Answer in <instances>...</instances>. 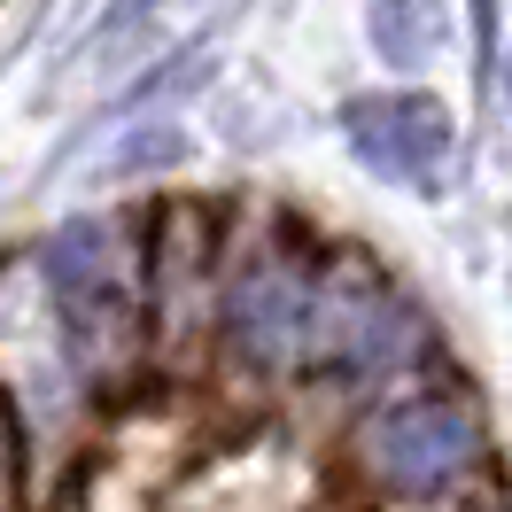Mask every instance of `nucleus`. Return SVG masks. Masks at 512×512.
I'll use <instances>...</instances> for the list:
<instances>
[{"label": "nucleus", "mask_w": 512, "mask_h": 512, "mask_svg": "<svg viewBox=\"0 0 512 512\" xmlns=\"http://www.w3.org/2000/svg\"><path fill=\"white\" fill-rule=\"evenodd\" d=\"M47 295H55V319H63V350L86 381H117L140 357L148 256L109 218H78L47 241Z\"/></svg>", "instance_id": "f257e3e1"}, {"label": "nucleus", "mask_w": 512, "mask_h": 512, "mask_svg": "<svg viewBox=\"0 0 512 512\" xmlns=\"http://www.w3.org/2000/svg\"><path fill=\"white\" fill-rule=\"evenodd\" d=\"M419 350V319L388 295V280L357 256H319L311 326H303V365L342 373V381H388Z\"/></svg>", "instance_id": "f03ea898"}, {"label": "nucleus", "mask_w": 512, "mask_h": 512, "mask_svg": "<svg viewBox=\"0 0 512 512\" xmlns=\"http://www.w3.org/2000/svg\"><path fill=\"white\" fill-rule=\"evenodd\" d=\"M357 466L388 497H443L481 466V412L466 388H427L381 404L357 435Z\"/></svg>", "instance_id": "7ed1b4c3"}, {"label": "nucleus", "mask_w": 512, "mask_h": 512, "mask_svg": "<svg viewBox=\"0 0 512 512\" xmlns=\"http://www.w3.org/2000/svg\"><path fill=\"white\" fill-rule=\"evenodd\" d=\"M311 288H319V256H303V249L249 256L233 272V288H225V350H233V365H249V373L303 365Z\"/></svg>", "instance_id": "20e7f679"}, {"label": "nucleus", "mask_w": 512, "mask_h": 512, "mask_svg": "<svg viewBox=\"0 0 512 512\" xmlns=\"http://www.w3.org/2000/svg\"><path fill=\"white\" fill-rule=\"evenodd\" d=\"M342 132L365 171H381L412 194H443L450 171V109L435 94H365L342 109Z\"/></svg>", "instance_id": "39448f33"}, {"label": "nucleus", "mask_w": 512, "mask_h": 512, "mask_svg": "<svg viewBox=\"0 0 512 512\" xmlns=\"http://www.w3.org/2000/svg\"><path fill=\"white\" fill-rule=\"evenodd\" d=\"M202 272H210V218H202L194 202H171V210H163V249H148V295L163 303L171 326L187 319Z\"/></svg>", "instance_id": "423d86ee"}, {"label": "nucleus", "mask_w": 512, "mask_h": 512, "mask_svg": "<svg viewBox=\"0 0 512 512\" xmlns=\"http://www.w3.org/2000/svg\"><path fill=\"white\" fill-rule=\"evenodd\" d=\"M373 47L388 63H427L443 47V8L435 0H373Z\"/></svg>", "instance_id": "0eeeda50"}, {"label": "nucleus", "mask_w": 512, "mask_h": 512, "mask_svg": "<svg viewBox=\"0 0 512 512\" xmlns=\"http://www.w3.org/2000/svg\"><path fill=\"white\" fill-rule=\"evenodd\" d=\"M179 156H187V140H179L171 125H156V132H132L109 163H117V171H148V163H179Z\"/></svg>", "instance_id": "6e6552de"}, {"label": "nucleus", "mask_w": 512, "mask_h": 512, "mask_svg": "<svg viewBox=\"0 0 512 512\" xmlns=\"http://www.w3.org/2000/svg\"><path fill=\"white\" fill-rule=\"evenodd\" d=\"M16 505V427H8V412H0V512Z\"/></svg>", "instance_id": "1a4fd4ad"}, {"label": "nucleus", "mask_w": 512, "mask_h": 512, "mask_svg": "<svg viewBox=\"0 0 512 512\" xmlns=\"http://www.w3.org/2000/svg\"><path fill=\"white\" fill-rule=\"evenodd\" d=\"M148 8H163V0H117V16H109V24H125V16H148Z\"/></svg>", "instance_id": "9d476101"}, {"label": "nucleus", "mask_w": 512, "mask_h": 512, "mask_svg": "<svg viewBox=\"0 0 512 512\" xmlns=\"http://www.w3.org/2000/svg\"><path fill=\"white\" fill-rule=\"evenodd\" d=\"M505 86H512V78H505Z\"/></svg>", "instance_id": "9b49d317"}]
</instances>
